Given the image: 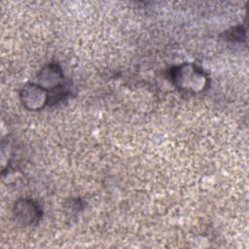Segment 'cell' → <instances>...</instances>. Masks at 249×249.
I'll return each instance as SVG.
<instances>
[{
  "label": "cell",
  "mask_w": 249,
  "mask_h": 249,
  "mask_svg": "<svg viewBox=\"0 0 249 249\" xmlns=\"http://www.w3.org/2000/svg\"><path fill=\"white\" fill-rule=\"evenodd\" d=\"M22 104L29 110H40L48 105V90L37 84L25 85L20 91Z\"/></svg>",
  "instance_id": "3957f363"
},
{
  "label": "cell",
  "mask_w": 249,
  "mask_h": 249,
  "mask_svg": "<svg viewBox=\"0 0 249 249\" xmlns=\"http://www.w3.org/2000/svg\"><path fill=\"white\" fill-rule=\"evenodd\" d=\"M169 78L182 90L200 92L208 87V77L202 69L192 63H183L169 70Z\"/></svg>",
  "instance_id": "6da1fadb"
},
{
  "label": "cell",
  "mask_w": 249,
  "mask_h": 249,
  "mask_svg": "<svg viewBox=\"0 0 249 249\" xmlns=\"http://www.w3.org/2000/svg\"><path fill=\"white\" fill-rule=\"evenodd\" d=\"M13 215L17 223L21 226H32L39 222L42 212L40 206L32 199L18 200L13 208Z\"/></svg>",
  "instance_id": "7a4b0ae2"
},
{
  "label": "cell",
  "mask_w": 249,
  "mask_h": 249,
  "mask_svg": "<svg viewBox=\"0 0 249 249\" xmlns=\"http://www.w3.org/2000/svg\"><path fill=\"white\" fill-rule=\"evenodd\" d=\"M242 33L245 34V30L241 25L231 28V30H227L225 32V40H230L233 42H241L242 39H245V36H242Z\"/></svg>",
  "instance_id": "5b68a950"
},
{
  "label": "cell",
  "mask_w": 249,
  "mask_h": 249,
  "mask_svg": "<svg viewBox=\"0 0 249 249\" xmlns=\"http://www.w3.org/2000/svg\"><path fill=\"white\" fill-rule=\"evenodd\" d=\"M39 81L42 84L40 86L47 87V90H52L64 85L62 71L58 65L53 63L48 64L41 70L39 74Z\"/></svg>",
  "instance_id": "277c9868"
}]
</instances>
